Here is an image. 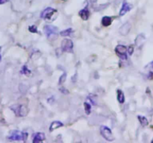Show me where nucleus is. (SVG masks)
Instances as JSON below:
<instances>
[{
    "mask_svg": "<svg viewBox=\"0 0 153 143\" xmlns=\"http://www.w3.org/2000/svg\"><path fill=\"white\" fill-rule=\"evenodd\" d=\"M61 49L65 52H73V42L71 40L64 39L61 42Z\"/></svg>",
    "mask_w": 153,
    "mask_h": 143,
    "instance_id": "5",
    "label": "nucleus"
},
{
    "mask_svg": "<svg viewBox=\"0 0 153 143\" xmlns=\"http://www.w3.org/2000/svg\"><path fill=\"white\" fill-rule=\"evenodd\" d=\"M127 51H128V54H129V55H132L134 52V48L132 47V46H129L128 49H127Z\"/></svg>",
    "mask_w": 153,
    "mask_h": 143,
    "instance_id": "23",
    "label": "nucleus"
},
{
    "mask_svg": "<svg viewBox=\"0 0 153 143\" xmlns=\"http://www.w3.org/2000/svg\"><path fill=\"white\" fill-rule=\"evenodd\" d=\"M89 15H90L89 10H88L87 8L82 9V10H81V11H79V16H80V17L82 18L83 20H88V18H89Z\"/></svg>",
    "mask_w": 153,
    "mask_h": 143,
    "instance_id": "11",
    "label": "nucleus"
},
{
    "mask_svg": "<svg viewBox=\"0 0 153 143\" xmlns=\"http://www.w3.org/2000/svg\"><path fill=\"white\" fill-rule=\"evenodd\" d=\"M8 2V0H0V5L5 4Z\"/></svg>",
    "mask_w": 153,
    "mask_h": 143,
    "instance_id": "24",
    "label": "nucleus"
},
{
    "mask_svg": "<svg viewBox=\"0 0 153 143\" xmlns=\"http://www.w3.org/2000/svg\"><path fill=\"white\" fill-rule=\"evenodd\" d=\"M131 28H132V25H131V24L128 23V22H127V23L123 24V25L119 28V34L123 36H126L127 34L129 33V31H130Z\"/></svg>",
    "mask_w": 153,
    "mask_h": 143,
    "instance_id": "8",
    "label": "nucleus"
},
{
    "mask_svg": "<svg viewBox=\"0 0 153 143\" xmlns=\"http://www.w3.org/2000/svg\"><path fill=\"white\" fill-rule=\"evenodd\" d=\"M73 32V31L72 28H67L66 30H64L60 32V35H61V37H68V36L70 35Z\"/></svg>",
    "mask_w": 153,
    "mask_h": 143,
    "instance_id": "17",
    "label": "nucleus"
},
{
    "mask_svg": "<svg viewBox=\"0 0 153 143\" xmlns=\"http://www.w3.org/2000/svg\"><path fill=\"white\" fill-rule=\"evenodd\" d=\"M55 12H56V10H55V9L49 7L45 9L44 11L41 13L40 16L41 18H43V19H50Z\"/></svg>",
    "mask_w": 153,
    "mask_h": 143,
    "instance_id": "7",
    "label": "nucleus"
},
{
    "mask_svg": "<svg viewBox=\"0 0 153 143\" xmlns=\"http://www.w3.org/2000/svg\"><path fill=\"white\" fill-rule=\"evenodd\" d=\"M115 51L117 55L123 60H127V48L123 45H118L115 49Z\"/></svg>",
    "mask_w": 153,
    "mask_h": 143,
    "instance_id": "6",
    "label": "nucleus"
},
{
    "mask_svg": "<svg viewBox=\"0 0 153 143\" xmlns=\"http://www.w3.org/2000/svg\"><path fill=\"white\" fill-rule=\"evenodd\" d=\"M43 30H44L45 34L48 38L56 36L58 34V28L56 26H55V25H45Z\"/></svg>",
    "mask_w": 153,
    "mask_h": 143,
    "instance_id": "4",
    "label": "nucleus"
},
{
    "mask_svg": "<svg viewBox=\"0 0 153 143\" xmlns=\"http://www.w3.org/2000/svg\"><path fill=\"white\" fill-rule=\"evenodd\" d=\"M132 7H133V6H132V5H131V4L128 3V2H123V6H122L120 11H119V16H124L125 14H126L127 12H128V11L132 10Z\"/></svg>",
    "mask_w": 153,
    "mask_h": 143,
    "instance_id": "9",
    "label": "nucleus"
},
{
    "mask_svg": "<svg viewBox=\"0 0 153 143\" xmlns=\"http://www.w3.org/2000/svg\"><path fill=\"white\" fill-rule=\"evenodd\" d=\"M88 99H89L90 101L92 102L93 104H94V105H96V96H94L93 95H90L89 97H88Z\"/></svg>",
    "mask_w": 153,
    "mask_h": 143,
    "instance_id": "21",
    "label": "nucleus"
},
{
    "mask_svg": "<svg viewBox=\"0 0 153 143\" xmlns=\"http://www.w3.org/2000/svg\"><path fill=\"white\" fill-rule=\"evenodd\" d=\"M84 110H85L86 114L89 115L90 113H91V105L90 104V103L84 102Z\"/></svg>",
    "mask_w": 153,
    "mask_h": 143,
    "instance_id": "18",
    "label": "nucleus"
},
{
    "mask_svg": "<svg viewBox=\"0 0 153 143\" xmlns=\"http://www.w3.org/2000/svg\"><path fill=\"white\" fill-rule=\"evenodd\" d=\"M111 23H112V18L110 16H104L102 19V24L103 26H109L111 24Z\"/></svg>",
    "mask_w": 153,
    "mask_h": 143,
    "instance_id": "14",
    "label": "nucleus"
},
{
    "mask_svg": "<svg viewBox=\"0 0 153 143\" xmlns=\"http://www.w3.org/2000/svg\"><path fill=\"white\" fill-rule=\"evenodd\" d=\"M1 60H2V57H1V55H0V61H1Z\"/></svg>",
    "mask_w": 153,
    "mask_h": 143,
    "instance_id": "26",
    "label": "nucleus"
},
{
    "mask_svg": "<svg viewBox=\"0 0 153 143\" xmlns=\"http://www.w3.org/2000/svg\"><path fill=\"white\" fill-rule=\"evenodd\" d=\"M100 133L102 136V137L105 140H107V141L112 142L114 140V136L112 133V131L109 127H106V126H101V127H100Z\"/></svg>",
    "mask_w": 153,
    "mask_h": 143,
    "instance_id": "3",
    "label": "nucleus"
},
{
    "mask_svg": "<svg viewBox=\"0 0 153 143\" xmlns=\"http://www.w3.org/2000/svg\"><path fill=\"white\" fill-rule=\"evenodd\" d=\"M45 140V135L43 133H37L34 136V139H33V142L38 143L43 142Z\"/></svg>",
    "mask_w": 153,
    "mask_h": 143,
    "instance_id": "12",
    "label": "nucleus"
},
{
    "mask_svg": "<svg viewBox=\"0 0 153 143\" xmlns=\"http://www.w3.org/2000/svg\"><path fill=\"white\" fill-rule=\"evenodd\" d=\"M21 73L25 75H29L31 74V71L27 68L26 66H23V67L22 68Z\"/></svg>",
    "mask_w": 153,
    "mask_h": 143,
    "instance_id": "19",
    "label": "nucleus"
},
{
    "mask_svg": "<svg viewBox=\"0 0 153 143\" xmlns=\"http://www.w3.org/2000/svg\"><path fill=\"white\" fill-rule=\"evenodd\" d=\"M149 66H150V67L151 68V69H152V70H153V60H152V61L151 62V63H150V65H149Z\"/></svg>",
    "mask_w": 153,
    "mask_h": 143,
    "instance_id": "25",
    "label": "nucleus"
},
{
    "mask_svg": "<svg viewBox=\"0 0 153 143\" xmlns=\"http://www.w3.org/2000/svg\"><path fill=\"white\" fill-rule=\"evenodd\" d=\"M28 133L20 131H13L11 134L8 136V139L11 141H25Z\"/></svg>",
    "mask_w": 153,
    "mask_h": 143,
    "instance_id": "1",
    "label": "nucleus"
},
{
    "mask_svg": "<svg viewBox=\"0 0 153 143\" xmlns=\"http://www.w3.org/2000/svg\"><path fill=\"white\" fill-rule=\"evenodd\" d=\"M117 100L120 104H123L125 102V95L123 92L120 90H117Z\"/></svg>",
    "mask_w": 153,
    "mask_h": 143,
    "instance_id": "15",
    "label": "nucleus"
},
{
    "mask_svg": "<svg viewBox=\"0 0 153 143\" xmlns=\"http://www.w3.org/2000/svg\"><path fill=\"white\" fill-rule=\"evenodd\" d=\"M63 126H64V125H63L62 122H59V121H55V122H53L50 125L49 131L50 132H52V131H54L55 130L58 129L59 127H63Z\"/></svg>",
    "mask_w": 153,
    "mask_h": 143,
    "instance_id": "10",
    "label": "nucleus"
},
{
    "mask_svg": "<svg viewBox=\"0 0 153 143\" xmlns=\"http://www.w3.org/2000/svg\"><path fill=\"white\" fill-rule=\"evenodd\" d=\"M29 31H31L32 33H38V28H37V26H36V25H34L29 27Z\"/></svg>",
    "mask_w": 153,
    "mask_h": 143,
    "instance_id": "22",
    "label": "nucleus"
},
{
    "mask_svg": "<svg viewBox=\"0 0 153 143\" xmlns=\"http://www.w3.org/2000/svg\"><path fill=\"white\" fill-rule=\"evenodd\" d=\"M66 79H67V73H64V74L60 77V78H59V83H60V84H62L63 83L65 82Z\"/></svg>",
    "mask_w": 153,
    "mask_h": 143,
    "instance_id": "20",
    "label": "nucleus"
},
{
    "mask_svg": "<svg viewBox=\"0 0 153 143\" xmlns=\"http://www.w3.org/2000/svg\"><path fill=\"white\" fill-rule=\"evenodd\" d=\"M138 120L140 122V123L141 124V125L143 126H147L149 125V122H148L147 118L145 116H139L138 117Z\"/></svg>",
    "mask_w": 153,
    "mask_h": 143,
    "instance_id": "16",
    "label": "nucleus"
},
{
    "mask_svg": "<svg viewBox=\"0 0 153 143\" xmlns=\"http://www.w3.org/2000/svg\"><path fill=\"white\" fill-rule=\"evenodd\" d=\"M145 40H146V38H145L144 36L143 35V34H139L135 39L136 46H138V47L142 46L143 44V42H145Z\"/></svg>",
    "mask_w": 153,
    "mask_h": 143,
    "instance_id": "13",
    "label": "nucleus"
},
{
    "mask_svg": "<svg viewBox=\"0 0 153 143\" xmlns=\"http://www.w3.org/2000/svg\"><path fill=\"white\" fill-rule=\"evenodd\" d=\"M15 115L19 117L25 116L28 113V109L24 105H20V104H14L11 107Z\"/></svg>",
    "mask_w": 153,
    "mask_h": 143,
    "instance_id": "2",
    "label": "nucleus"
}]
</instances>
